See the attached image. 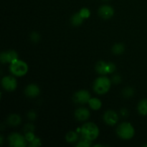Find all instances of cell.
Instances as JSON below:
<instances>
[{"label":"cell","mask_w":147,"mask_h":147,"mask_svg":"<svg viewBox=\"0 0 147 147\" xmlns=\"http://www.w3.org/2000/svg\"><path fill=\"white\" fill-rule=\"evenodd\" d=\"M90 99V95L87 90H81L76 92L73 96V100L74 102L78 104H85L86 103H88Z\"/></svg>","instance_id":"cell-6"},{"label":"cell","mask_w":147,"mask_h":147,"mask_svg":"<svg viewBox=\"0 0 147 147\" xmlns=\"http://www.w3.org/2000/svg\"><path fill=\"white\" fill-rule=\"evenodd\" d=\"M80 14L81 15V17H83V19L88 18L90 15V11L87 8H83L80 9V11H79Z\"/></svg>","instance_id":"cell-22"},{"label":"cell","mask_w":147,"mask_h":147,"mask_svg":"<svg viewBox=\"0 0 147 147\" xmlns=\"http://www.w3.org/2000/svg\"><path fill=\"white\" fill-rule=\"evenodd\" d=\"M112 81L115 84H119L121 81V78L119 76H118V75H116V76H113V78H112Z\"/></svg>","instance_id":"cell-27"},{"label":"cell","mask_w":147,"mask_h":147,"mask_svg":"<svg viewBox=\"0 0 147 147\" xmlns=\"http://www.w3.org/2000/svg\"><path fill=\"white\" fill-rule=\"evenodd\" d=\"M25 137L18 133H13L9 136V145L13 147H24L27 145Z\"/></svg>","instance_id":"cell-5"},{"label":"cell","mask_w":147,"mask_h":147,"mask_svg":"<svg viewBox=\"0 0 147 147\" xmlns=\"http://www.w3.org/2000/svg\"><path fill=\"white\" fill-rule=\"evenodd\" d=\"M91 146V141L83 137V139L78 143L76 146L78 147H89Z\"/></svg>","instance_id":"cell-21"},{"label":"cell","mask_w":147,"mask_h":147,"mask_svg":"<svg viewBox=\"0 0 147 147\" xmlns=\"http://www.w3.org/2000/svg\"><path fill=\"white\" fill-rule=\"evenodd\" d=\"M75 116L76 119L80 121H84L88 119L90 117V111L85 108H80L75 112Z\"/></svg>","instance_id":"cell-12"},{"label":"cell","mask_w":147,"mask_h":147,"mask_svg":"<svg viewBox=\"0 0 147 147\" xmlns=\"http://www.w3.org/2000/svg\"><path fill=\"white\" fill-rule=\"evenodd\" d=\"M21 118L19 115L17 114H11L7 119V122L10 126H18L21 123Z\"/></svg>","instance_id":"cell-14"},{"label":"cell","mask_w":147,"mask_h":147,"mask_svg":"<svg viewBox=\"0 0 147 147\" xmlns=\"http://www.w3.org/2000/svg\"><path fill=\"white\" fill-rule=\"evenodd\" d=\"M9 70L13 75L18 76V77H21V76L27 74V71H28V65L24 61H22V60L17 59L11 63Z\"/></svg>","instance_id":"cell-3"},{"label":"cell","mask_w":147,"mask_h":147,"mask_svg":"<svg viewBox=\"0 0 147 147\" xmlns=\"http://www.w3.org/2000/svg\"><path fill=\"white\" fill-rule=\"evenodd\" d=\"M1 85L7 91H13L17 86V80L12 76H5L2 78Z\"/></svg>","instance_id":"cell-7"},{"label":"cell","mask_w":147,"mask_h":147,"mask_svg":"<svg viewBox=\"0 0 147 147\" xmlns=\"http://www.w3.org/2000/svg\"><path fill=\"white\" fill-rule=\"evenodd\" d=\"M103 1H108V0H103Z\"/></svg>","instance_id":"cell-32"},{"label":"cell","mask_w":147,"mask_h":147,"mask_svg":"<svg viewBox=\"0 0 147 147\" xmlns=\"http://www.w3.org/2000/svg\"><path fill=\"white\" fill-rule=\"evenodd\" d=\"M123 97L125 98H131L134 96V90L132 88L128 87L123 89V92H122Z\"/></svg>","instance_id":"cell-20"},{"label":"cell","mask_w":147,"mask_h":147,"mask_svg":"<svg viewBox=\"0 0 147 147\" xmlns=\"http://www.w3.org/2000/svg\"><path fill=\"white\" fill-rule=\"evenodd\" d=\"M66 141H67L68 143H73V142H76L78 139V136L77 134L74 131H70L66 134L65 136Z\"/></svg>","instance_id":"cell-19"},{"label":"cell","mask_w":147,"mask_h":147,"mask_svg":"<svg viewBox=\"0 0 147 147\" xmlns=\"http://www.w3.org/2000/svg\"><path fill=\"white\" fill-rule=\"evenodd\" d=\"M96 70L100 75L108 74L109 73V63H105L104 61L98 62L96 65Z\"/></svg>","instance_id":"cell-13"},{"label":"cell","mask_w":147,"mask_h":147,"mask_svg":"<svg viewBox=\"0 0 147 147\" xmlns=\"http://www.w3.org/2000/svg\"><path fill=\"white\" fill-rule=\"evenodd\" d=\"M3 144V136H1V145Z\"/></svg>","instance_id":"cell-30"},{"label":"cell","mask_w":147,"mask_h":147,"mask_svg":"<svg viewBox=\"0 0 147 147\" xmlns=\"http://www.w3.org/2000/svg\"><path fill=\"white\" fill-rule=\"evenodd\" d=\"M134 129L130 123L124 122L118 126L117 134L123 139H130L134 136Z\"/></svg>","instance_id":"cell-4"},{"label":"cell","mask_w":147,"mask_h":147,"mask_svg":"<svg viewBox=\"0 0 147 147\" xmlns=\"http://www.w3.org/2000/svg\"><path fill=\"white\" fill-rule=\"evenodd\" d=\"M103 119L108 125L113 126L117 123L118 121H119V116H118L117 113L113 111H107L104 113Z\"/></svg>","instance_id":"cell-9"},{"label":"cell","mask_w":147,"mask_h":147,"mask_svg":"<svg viewBox=\"0 0 147 147\" xmlns=\"http://www.w3.org/2000/svg\"><path fill=\"white\" fill-rule=\"evenodd\" d=\"M125 50V47L123 46V44L121 43H117V44H115L112 47V52L113 53L116 55H120L121 53H123Z\"/></svg>","instance_id":"cell-18"},{"label":"cell","mask_w":147,"mask_h":147,"mask_svg":"<svg viewBox=\"0 0 147 147\" xmlns=\"http://www.w3.org/2000/svg\"><path fill=\"white\" fill-rule=\"evenodd\" d=\"M98 14L100 17L105 19V20H107V19H110L113 17V14H114V10H113V7H111V6L103 5L99 8Z\"/></svg>","instance_id":"cell-10"},{"label":"cell","mask_w":147,"mask_h":147,"mask_svg":"<svg viewBox=\"0 0 147 147\" xmlns=\"http://www.w3.org/2000/svg\"><path fill=\"white\" fill-rule=\"evenodd\" d=\"M88 103L90 107L93 110H98L102 106L101 101L98 98H90V100L88 101Z\"/></svg>","instance_id":"cell-16"},{"label":"cell","mask_w":147,"mask_h":147,"mask_svg":"<svg viewBox=\"0 0 147 147\" xmlns=\"http://www.w3.org/2000/svg\"><path fill=\"white\" fill-rule=\"evenodd\" d=\"M138 111L139 113L143 116L147 115V99H143L138 105Z\"/></svg>","instance_id":"cell-15"},{"label":"cell","mask_w":147,"mask_h":147,"mask_svg":"<svg viewBox=\"0 0 147 147\" xmlns=\"http://www.w3.org/2000/svg\"><path fill=\"white\" fill-rule=\"evenodd\" d=\"M84 19L81 17L80 13H76L73 14V17H71V23L74 26H79L83 23Z\"/></svg>","instance_id":"cell-17"},{"label":"cell","mask_w":147,"mask_h":147,"mask_svg":"<svg viewBox=\"0 0 147 147\" xmlns=\"http://www.w3.org/2000/svg\"><path fill=\"white\" fill-rule=\"evenodd\" d=\"M34 138L35 137H34V134H33V132L29 131V132H27V133H26L25 139L27 142H32V141Z\"/></svg>","instance_id":"cell-25"},{"label":"cell","mask_w":147,"mask_h":147,"mask_svg":"<svg viewBox=\"0 0 147 147\" xmlns=\"http://www.w3.org/2000/svg\"><path fill=\"white\" fill-rule=\"evenodd\" d=\"M120 112H121V115L123 117H126V116H128V115H129V111H128L127 109H122Z\"/></svg>","instance_id":"cell-29"},{"label":"cell","mask_w":147,"mask_h":147,"mask_svg":"<svg viewBox=\"0 0 147 147\" xmlns=\"http://www.w3.org/2000/svg\"><path fill=\"white\" fill-rule=\"evenodd\" d=\"M144 146H147V144H145V145H144Z\"/></svg>","instance_id":"cell-31"},{"label":"cell","mask_w":147,"mask_h":147,"mask_svg":"<svg viewBox=\"0 0 147 147\" xmlns=\"http://www.w3.org/2000/svg\"><path fill=\"white\" fill-rule=\"evenodd\" d=\"M111 85V80L107 77H100L95 81L93 89L98 94H105L110 90Z\"/></svg>","instance_id":"cell-2"},{"label":"cell","mask_w":147,"mask_h":147,"mask_svg":"<svg viewBox=\"0 0 147 147\" xmlns=\"http://www.w3.org/2000/svg\"><path fill=\"white\" fill-rule=\"evenodd\" d=\"M30 39H31L32 41L34 42H37L40 40V34L37 33V32H34L32 33L31 35H30Z\"/></svg>","instance_id":"cell-23"},{"label":"cell","mask_w":147,"mask_h":147,"mask_svg":"<svg viewBox=\"0 0 147 147\" xmlns=\"http://www.w3.org/2000/svg\"><path fill=\"white\" fill-rule=\"evenodd\" d=\"M25 95L27 97L34 98L37 97L40 93V90L37 86L34 84H30L27 86L24 90Z\"/></svg>","instance_id":"cell-11"},{"label":"cell","mask_w":147,"mask_h":147,"mask_svg":"<svg viewBox=\"0 0 147 147\" xmlns=\"http://www.w3.org/2000/svg\"><path fill=\"white\" fill-rule=\"evenodd\" d=\"M17 59H18V55L14 50L3 52L0 55V60L1 63H11Z\"/></svg>","instance_id":"cell-8"},{"label":"cell","mask_w":147,"mask_h":147,"mask_svg":"<svg viewBox=\"0 0 147 147\" xmlns=\"http://www.w3.org/2000/svg\"><path fill=\"white\" fill-rule=\"evenodd\" d=\"M81 134L83 137L88 139L90 141H93L98 136L99 129L98 127L92 122L86 123L82 126Z\"/></svg>","instance_id":"cell-1"},{"label":"cell","mask_w":147,"mask_h":147,"mask_svg":"<svg viewBox=\"0 0 147 147\" xmlns=\"http://www.w3.org/2000/svg\"><path fill=\"white\" fill-rule=\"evenodd\" d=\"M41 145V142H40V139H38V138H34L32 142H30V146H33V147H36V146H39Z\"/></svg>","instance_id":"cell-24"},{"label":"cell","mask_w":147,"mask_h":147,"mask_svg":"<svg viewBox=\"0 0 147 147\" xmlns=\"http://www.w3.org/2000/svg\"><path fill=\"white\" fill-rule=\"evenodd\" d=\"M24 129H25V131L27 132H29V131L33 132L34 130V127L32 124H27L26 125L25 127H24Z\"/></svg>","instance_id":"cell-28"},{"label":"cell","mask_w":147,"mask_h":147,"mask_svg":"<svg viewBox=\"0 0 147 147\" xmlns=\"http://www.w3.org/2000/svg\"><path fill=\"white\" fill-rule=\"evenodd\" d=\"M27 117L29 118L30 120H35L36 117H37V114L34 111H30L28 113H27Z\"/></svg>","instance_id":"cell-26"}]
</instances>
